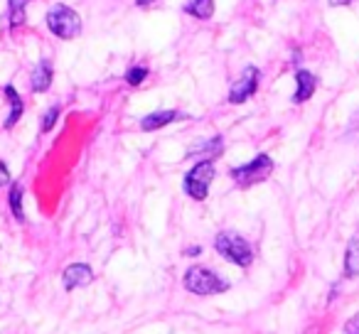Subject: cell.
Instances as JSON below:
<instances>
[{
  "label": "cell",
  "instance_id": "cell-13",
  "mask_svg": "<svg viewBox=\"0 0 359 334\" xmlns=\"http://www.w3.org/2000/svg\"><path fill=\"white\" fill-rule=\"evenodd\" d=\"M185 13L200 18V20H210L215 15V0H192L185 6Z\"/></svg>",
  "mask_w": 359,
  "mask_h": 334
},
{
  "label": "cell",
  "instance_id": "cell-12",
  "mask_svg": "<svg viewBox=\"0 0 359 334\" xmlns=\"http://www.w3.org/2000/svg\"><path fill=\"white\" fill-rule=\"evenodd\" d=\"M6 96H8V101H11V113H8L6 128L11 130L13 125L20 120V116H22V99L18 96V91L13 89V86H6Z\"/></svg>",
  "mask_w": 359,
  "mask_h": 334
},
{
  "label": "cell",
  "instance_id": "cell-16",
  "mask_svg": "<svg viewBox=\"0 0 359 334\" xmlns=\"http://www.w3.org/2000/svg\"><path fill=\"white\" fill-rule=\"evenodd\" d=\"M195 155H210V160H215V155L222 153V138H215V140H207L202 148H195L192 150Z\"/></svg>",
  "mask_w": 359,
  "mask_h": 334
},
{
  "label": "cell",
  "instance_id": "cell-18",
  "mask_svg": "<svg viewBox=\"0 0 359 334\" xmlns=\"http://www.w3.org/2000/svg\"><path fill=\"white\" fill-rule=\"evenodd\" d=\"M57 118H60V106H52V109L45 113V118H42V130H45V133H47V130L55 128Z\"/></svg>",
  "mask_w": 359,
  "mask_h": 334
},
{
  "label": "cell",
  "instance_id": "cell-14",
  "mask_svg": "<svg viewBox=\"0 0 359 334\" xmlns=\"http://www.w3.org/2000/svg\"><path fill=\"white\" fill-rule=\"evenodd\" d=\"M30 0H8V13H11V25L13 30L25 25V8Z\"/></svg>",
  "mask_w": 359,
  "mask_h": 334
},
{
  "label": "cell",
  "instance_id": "cell-5",
  "mask_svg": "<svg viewBox=\"0 0 359 334\" xmlns=\"http://www.w3.org/2000/svg\"><path fill=\"white\" fill-rule=\"evenodd\" d=\"M215 162L212 160H202L192 167L185 175V192L192 197V200L202 202L207 200V192H210V185L215 180Z\"/></svg>",
  "mask_w": 359,
  "mask_h": 334
},
{
  "label": "cell",
  "instance_id": "cell-15",
  "mask_svg": "<svg viewBox=\"0 0 359 334\" xmlns=\"http://www.w3.org/2000/svg\"><path fill=\"white\" fill-rule=\"evenodd\" d=\"M11 211L18 221H25V209H22V187L20 185L11 187Z\"/></svg>",
  "mask_w": 359,
  "mask_h": 334
},
{
  "label": "cell",
  "instance_id": "cell-11",
  "mask_svg": "<svg viewBox=\"0 0 359 334\" xmlns=\"http://www.w3.org/2000/svg\"><path fill=\"white\" fill-rule=\"evenodd\" d=\"M344 275L347 278L359 275V236H354L347 246V253H344Z\"/></svg>",
  "mask_w": 359,
  "mask_h": 334
},
{
  "label": "cell",
  "instance_id": "cell-3",
  "mask_svg": "<svg viewBox=\"0 0 359 334\" xmlns=\"http://www.w3.org/2000/svg\"><path fill=\"white\" fill-rule=\"evenodd\" d=\"M185 288L195 295H215L224 293L229 288V283L217 273H212L210 268H205V265H192L185 273Z\"/></svg>",
  "mask_w": 359,
  "mask_h": 334
},
{
  "label": "cell",
  "instance_id": "cell-4",
  "mask_svg": "<svg viewBox=\"0 0 359 334\" xmlns=\"http://www.w3.org/2000/svg\"><path fill=\"white\" fill-rule=\"evenodd\" d=\"M271 172H273V160H271L269 155H256L251 162L231 170V180L239 187H251V185H259V182L269 180Z\"/></svg>",
  "mask_w": 359,
  "mask_h": 334
},
{
  "label": "cell",
  "instance_id": "cell-10",
  "mask_svg": "<svg viewBox=\"0 0 359 334\" xmlns=\"http://www.w3.org/2000/svg\"><path fill=\"white\" fill-rule=\"evenodd\" d=\"M50 84H52V64L50 62H40L35 74H32V91L42 94V91L50 89Z\"/></svg>",
  "mask_w": 359,
  "mask_h": 334
},
{
  "label": "cell",
  "instance_id": "cell-7",
  "mask_svg": "<svg viewBox=\"0 0 359 334\" xmlns=\"http://www.w3.org/2000/svg\"><path fill=\"white\" fill-rule=\"evenodd\" d=\"M62 280H65L67 290L84 288V285H91V280H94V270L86 263H72L69 268L65 270V278Z\"/></svg>",
  "mask_w": 359,
  "mask_h": 334
},
{
  "label": "cell",
  "instance_id": "cell-20",
  "mask_svg": "<svg viewBox=\"0 0 359 334\" xmlns=\"http://www.w3.org/2000/svg\"><path fill=\"white\" fill-rule=\"evenodd\" d=\"M11 182V172H8V165L0 162V187H6Z\"/></svg>",
  "mask_w": 359,
  "mask_h": 334
},
{
  "label": "cell",
  "instance_id": "cell-21",
  "mask_svg": "<svg viewBox=\"0 0 359 334\" xmlns=\"http://www.w3.org/2000/svg\"><path fill=\"white\" fill-rule=\"evenodd\" d=\"M185 253H187V256H200V253H202V249H200V246H190V249H187Z\"/></svg>",
  "mask_w": 359,
  "mask_h": 334
},
{
  "label": "cell",
  "instance_id": "cell-22",
  "mask_svg": "<svg viewBox=\"0 0 359 334\" xmlns=\"http://www.w3.org/2000/svg\"><path fill=\"white\" fill-rule=\"evenodd\" d=\"M352 0H330V6H349Z\"/></svg>",
  "mask_w": 359,
  "mask_h": 334
},
{
  "label": "cell",
  "instance_id": "cell-8",
  "mask_svg": "<svg viewBox=\"0 0 359 334\" xmlns=\"http://www.w3.org/2000/svg\"><path fill=\"white\" fill-rule=\"evenodd\" d=\"M295 81H298V91H295L293 101L295 104H303V101H308L310 96L315 94V86H318V81H315V76L310 74V71L300 69L298 74H295Z\"/></svg>",
  "mask_w": 359,
  "mask_h": 334
},
{
  "label": "cell",
  "instance_id": "cell-1",
  "mask_svg": "<svg viewBox=\"0 0 359 334\" xmlns=\"http://www.w3.org/2000/svg\"><path fill=\"white\" fill-rule=\"evenodd\" d=\"M215 246L226 260H231L234 265H241V268H249L251 260H254V249L249 246V241L241 239L234 231H222L215 239Z\"/></svg>",
  "mask_w": 359,
  "mask_h": 334
},
{
  "label": "cell",
  "instance_id": "cell-23",
  "mask_svg": "<svg viewBox=\"0 0 359 334\" xmlns=\"http://www.w3.org/2000/svg\"><path fill=\"white\" fill-rule=\"evenodd\" d=\"M150 3H155V0H135V6H150Z\"/></svg>",
  "mask_w": 359,
  "mask_h": 334
},
{
  "label": "cell",
  "instance_id": "cell-9",
  "mask_svg": "<svg viewBox=\"0 0 359 334\" xmlns=\"http://www.w3.org/2000/svg\"><path fill=\"white\" fill-rule=\"evenodd\" d=\"M182 118V113H177V111H158V113H150L145 116L143 120H140V128L143 130H158L163 128V125L172 123V120Z\"/></svg>",
  "mask_w": 359,
  "mask_h": 334
},
{
  "label": "cell",
  "instance_id": "cell-2",
  "mask_svg": "<svg viewBox=\"0 0 359 334\" xmlns=\"http://www.w3.org/2000/svg\"><path fill=\"white\" fill-rule=\"evenodd\" d=\"M47 27H50L52 35L62 37V40H74L81 32V18L72 8L57 3L47 11Z\"/></svg>",
  "mask_w": 359,
  "mask_h": 334
},
{
  "label": "cell",
  "instance_id": "cell-6",
  "mask_svg": "<svg viewBox=\"0 0 359 334\" xmlns=\"http://www.w3.org/2000/svg\"><path fill=\"white\" fill-rule=\"evenodd\" d=\"M259 79H261V71L256 67H246L244 74L239 76V81H234L229 91V104H244L249 96L256 94L259 89Z\"/></svg>",
  "mask_w": 359,
  "mask_h": 334
},
{
  "label": "cell",
  "instance_id": "cell-19",
  "mask_svg": "<svg viewBox=\"0 0 359 334\" xmlns=\"http://www.w3.org/2000/svg\"><path fill=\"white\" fill-rule=\"evenodd\" d=\"M344 334H359V312L344 324Z\"/></svg>",
  "mask_w": 359,
  "mask_h": 334
},
{
  "label": "cell",
  "instance_id": "cell-17",
  "mask_svg": "<svg viewBox=\"0 0 359 334\" xmlns=\"http://www.w3.org/2000/svg\"><path fill=\"white\" fill-rule=\"evenodd\" d=\"M145 76H148L145 67H130V69L126 71V81H128L130 86H140L145 81Z\"/></svg>",
  "mask_w": 359,
  "mask_h": 334
}]
</instances>
